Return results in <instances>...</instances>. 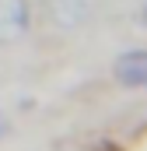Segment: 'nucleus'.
I'll list each match as a JSON object with an SVG mask.
<instances>
[{
	"label": "nucleus",
	"mask_w": 147,
	"mask_h": 151,
	"mask_svg": "<svg viewBox=\"0 0 147 151\" xmlns=\"http://www.w3.org/2000/svg\"><path fill=\"white\" fill-rule=\"evenodd\" d=\"M91 4L95 0H46V11H49V18L60 28H77V25L88 21Z\"/></svg>",
	"instance_id": "f03ea898"
},
{
	"label": "nucleus",
	"mask_w": 147,
	"mask_h": 151,
	"mask_svg": "<svg viewBox=\"0 0 147 151\" xmlns=\"http://www.w3.org/2000/svg\"><path fill=\"white\" fill-rule=\"evenodd\" d=\"M144 21H147V7H144Z\"/></svg>",
	"instance_id": "20e7f679"
},
{
	"label": "nucleus",
	"mask_w": 147,
	"mask_h": 151,
	"mask_svg": "<svg viewBox=\"0 0 147 151\" xmlns=\"http://www.w3.org/2000/svg\"><path fill=\"white\" fill-rule=\"evenodd\" d=\"M28 21V0H0V42L25 39Z\"/></svg>",
	"instance_id": "f257e3e1"
},
{
	"label": "nucleus",
	"mask_w": 147,
	"mask_h": 151,
	"mask_svg": "<svg viewBox=\"0 0 147 151\" xmlns=\"http://www.w3.org/2000/svg\"><path fill=\"white\" fill-rule=\"evenodd\" d=\"M116 77H119L123 84H147V53H144V49H137V53L119 56V63H116Z\"/></svg>",
	"instance_id": "7ed1b4c3"
}]
</instances>
